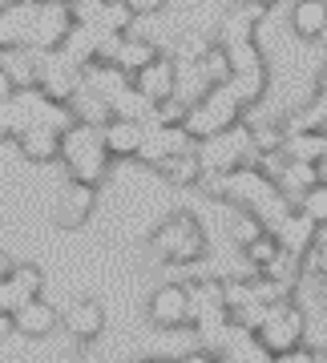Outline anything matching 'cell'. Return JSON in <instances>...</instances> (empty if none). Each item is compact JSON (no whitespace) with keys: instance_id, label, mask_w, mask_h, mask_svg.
I'll list each match as a JSON object with an SVG mask.
<instances>
[{"instance_id":"6da1fadb","label":"cell","mask_w":327,"mask_h":363,"mask_svg":"<svg viewBox=\"0 0 327 363\" xmlns=\"http://www.w3.org/2000/svg\"><path fill=\"white\" fill-rule=\"evenodd\" d=\"M0 125H4V138H25L33 130H61L69 133L77 125V117L65 101H52L45 89H21L13 97H4V109H0Z\"/></svg>"},{"instance_id":"7a4b0ae2","label":"cell","mask_w":327,"mask_h":363,"mask_svg":"<svg viewBox=\"0 0 327 363\" xmlns=\"http://www.w3.org/2000/svg\"><path fill=\"white\" fill-rule=\"evenodd\" d=\"M109 145H105V130L97 125H73L65 133V150H61V162L69 169V182H85V186H97V182L109 174Z\"/></svg>"},{"instance_id":"3957f363","label":"cell","mask_w":327,"mask_h":363,"mask_svg":"<svg viewBox=\"0 0 327 363\" xmlns=\"http://www.w3.org/2000/svg\"><path fill=\"white\" fill-rule=\"evenodd\" d=\"M243 113H247V105H243L238 89L235 85H223V89H210L198 105H190V117H186L182 130L194 142H206L214 133H226V130H235V125H243Z\"/></svg>"},{"instance_id":"277c9868","label":"cell","mask_w":327,"mask_h":363,"mask_svg":"<svg viewBox=\"0 0 327 363\" xmlns=\"http://www.w3.org/2000/svg\"><path fill=\"white\" fill-rule=\"evenodd\" d=\"M154 250L166 267H194V262H202V255H206V234H202L194 214L182 210V214H174V218H166L157 226Z\"/></svg>"},{"instance_id":"5b68a950","label":"cell","mask_w":327,"mask_h":363,"mask_svg":"<svg viewBox=\"0 0 327 363\" xmlns=\"http://www.w3.org/2000/svg\"><path fill=\"white\" fill-rule=\"evenodd\" d=\"M198 157H202V169L214 174V178H226V174H235L243 166H255V133L250 125H235V130L226 133H214L206 142H198Z\"/></svg>"},{"instance_id":"8992f818","label":"cell","mask_w":327,"mask_h":363,"mask_svg":"<svg viewBox=\"0 0 327 363\" xmlns=\"http://www.w3.org/2000/svg\"><path fill=\"white\" fill-rule=\"evenodd\" d=\"M145 315L150 323L162 327V331H182V327L194 323V295H190V283H162L145 303Z\"/></svg>"},{"instance_id":"52a82bcc","label":"cell","mask_w":327,"mask_h":363,"mask_svg":"<svg viewBox=\"0 0 327 363\" xmlns=\"http://www.w3.org/2000/svg\"><path fill=\"white\" fill-rule=\"evenodd\" d=\"M303 331H307V323H303L299 307H295V303H279V307H271L267 323H262V331L255 339H259V347H267L271 355H287V351L303 347Z\"/></svg>"},{"instance_id":"ba28073f","label":"cell","mask_w":327,"mask_h":363,"mask_svg":"<svg viewBox=\"0 0 327 363\" xmlns=\"http://www.w3.org/2000/svg\"><path fill=\"white\" fill-rule=\"evenodd\" d=\"M190 150H198V142L182 130V125H157V121H145V142H142V154L138 157L157 169L162 162H170V157H178V154H190Z\"/></svg>"},{"instance_id":"9c48e42d","label":"cell","mask_w":327,"mask_h":363,"mask_svg":"<svg viewBox=\"0 0 327 363\" xmlns=\"http://www.w3.org/2000/svg\"><path fill=\"white\" fill-rule=\"evenodd\" d=\"M45 291V274L33 262H16V271L9 279H0V315H16L21 307L37 303Z\"/></svg>"},{"instance_id":"30bf717a","label":"cell","mask_w":327,"mask_h":363,"mask_svg":"<svg viewBox=\"0 0 327 363\" xmlns=\"http://www.w3.org/2000/svg\"><path fill=\"white\" fill-rule=\"evenodd\" d=\"M81 85H85V73L77 65H69L61 52H40V89L49 93L52 101L69 105Z\"/></svg>"},{"instance_id":"8fae6325","label":"cell","mask_w":327,"mask_h":363,"mask_svg":"<svg viewBox=\"0 0 327 363\" xmlns=\"http://www.w3.org/2000/svg\"><path fill=\"white\" fill-rule=\"evenodd\" d=\"M37 16H40L37 0H21L13 9H4V16H0V45L4 49H33Z\"/></svg>"},{"instance_id":"7c38bea8","label":"cell","mask_w":327,"mask_h":363,"mask_svg":"<svg viewBox=\"0 0 327 363\" xmlns=\"http://www.w3.org/2000/svg\"><path fill=\"white\" fill-rule=\"evenodd\" d=\"M133 85H138L154 105L170 101V97H178V61H174V57H157L154 65L142 69V73L133 77Z\"/></svg>"},{"instance_id":"4fadbf2b","label":"cell","mask_w":327,"mask_h":363,"mask_svg":"<svg viewBox=\"0 0 327 363\" xmlns=\"http://www.w3.org/2000/svg\"><path fill=\"white\" fill-rule=\"evenodd\" d=\"M93 202H97V190L85 186V182H69L61 198H57V222L65 226V230H77L81 222L93 214Z\"/></svg>"},{"instance_id":"5bb4252c","label":"cell","mask_w":327,"mask_h":363,"mask_svg":"<svg viewBox=\"0 0 327 363\" xmlns=\"http://www.w3.org/2000/svg\"><path fill=\"white\" fill-rule=\"evenodd\" d=\"M275 238H279V247H283V250L307 259V250L319 242V222H311L303 210H291L287 218H283V226L275 230Z\"/></svg>"},{"instance_id":"9a60e30c","label":"cell","mask_w":327,"mask_h":363,"mask_svg":"<svg viewBox=\"0 0 327 363\" xmlns=\"http://www.w3.org/2000/svg\"><path fill=\"white\" fill-rule=\"evenodd\" d=\"M65 331L77 343H89V339H97L105 331V311L93 303V298H81V303H73L65 315Z\"/></svg>"},{"instance_id":"2e32d148","label":"cell","mask_w":327,"mask_h":363,"mask_svg":"<svg viewBox=\"0 0 327 363\" xmlns=\"http://www.w3.org/2000/svg\"><path fill=\"white\" fill-rule=\"evenodd\" d=\"M142 142H145V121H121L113 117L105 125V145L113 157H138L142 154Z\"/></svg>"},{"instance_id":"e0dca14e","label":"cell","mask_w":327,"mask_h":363,"mask_svg":"<svg viewBox=\"0 0 327 363\" xmlns=\"http://www.w3.org/2000/svg\"><path fill=\"white\" fill-rule=\"evenodd\" d=\"M13 323H16V331H21V335L40 339V335H49L52 327H61L65 319L57 315V307H52V303L37 298V303H28V307H21V311L13 315Z\"/></svg>"},{"instance_id":"ac0fdd59","label":"cell","mask_w":327,"mask_h":363,"mask_svg":"<svg viewBox=\"0 0 327 363\" xmlns=\"http://www.w3.org/2000/svg\"><path fill=\"white\" fill-rule=\"evenodd\" d=\"M130 85H133V77L121 65H113V61H93V65L85 69V89L101 93L109 101H113L121 89H130Z\"/></svg>"},{"instance_id":"d6986e66","label":"cell","mask_w":327,"mask_h":363,"mask_svg":"<svg viewBox=\"0 0 327 363\" xmlns=\"http://www.w3.org/2000/svg\"><path fill=\"white\" fill-rule=\"evenodd\" d=\"M291 28L303 40H323L327 37V0H295L291 9Z\"/></svg>"},{"instance_id":"ffe728a7","label":"cell","mask_w":327,"mask_h":363,"mask_svg":"<svg viewBox=\"0 0 327 363\" xmlns=\"http://www.w3.org/2000/svg\"><path fill=\"white\" fill-rule=\"evenodd\" d=\"M69 109H73V117H77L81 125H97V130H105V125L113 121V101L101 97V93L85 89V85H81L77 97L69 101Z\"/></svg>"},{"instance_id":"44dd1931","label":"cell","mask_w":327,"mask_h":363,"mask_svg":"<svg viewBox=\"0 0 327 363\" xmlns=\"http://www.w3.org/2000/svg\"><path fill=\"white\" fill-rule=\"evenodd\" d=\"M157 57H162V52H157L154 40H150V37H133V33H130V37L121 40V49H118V57H113V65H121L130 77H138L142 69L154 65Z\"/></svg>"},{"instance_id":"7402d4cb","label":"cell","mask_w":327,"mask_h":363,"mask_svg":"<svg viewBox=\"0 0 327 363\" xmlns=\"http://www.w3.org/2000/svg\"><path fill=\"white\" fill-rule=\"evenodd\" d=\"M16 142H21V154H25L28 162L45 166V162H52V157H61L65 133L61 130H33V133H25V138H16Z\"/></svg>"},{"instance_id":"603a6c76","label":"cell","mask_w":327,"mask_h":363,"mask_svg":"<svg viewBox=\"0 0 327 363\" xmlns=\"http://www.w3.org/2000/svg\"><path fill=\"white\" fill-rule=\"evenodd\" d=\"M157 169H162V178L170 182V186H194V182L206 178V169H202V157H198V150L170 157V162H162Z\"/></svg>"},{"instance_id":"cb8c5ba5","label":"cell","mask_w":327,"mask_h":363,"mask_svg":"<svg viewBox=\"0 0 327 363\" xmlns=\"http://www.w3.org/2000/svg\"><path fill=\"white\" fill-rule=\"evenodd\" d=\"M198 69H202V77H206L210 89H223V85H231L235 81V65H231V52H226V45H218L214 40V49L198 61Z\"/></svg>"},{"instance_id":"d4e9b609","label":"cell","mask_w":327,"mask_h":363,"mask_svg":"<svg viewBox=\"0 0 327 363\" xmlns=\"http://www.w3.org/2000/svg\"><path fill=\"white\" fill-rule=\"evenodd\" d=\"M113 117H121V121H150L154 117V101L138 85H130V89H121L113 97Z\"/></svg>"},{"instance_id":"484cf974","label":"cell","mask_w":327,"mask_h":363,"mask_svg":"<svg viewBox=\"0 0 327 363\" xmlns=\"http://www.w3.org/2000/svg\"><path fill=\"white\" fill-rule=\"evenodd\" d=\"M287 157L291 162H323L327 157V133L307 130V133L287 138Z\"/></svg>"},{"instance_id":"4316f807","label":"cell","mask_w":327,"mask_h":363,"mask_svg":"<svg viewBox=\"0 0 327 363\" xmlns=\"http://www.w3.org/2000/svg\"><path fill=\"white\" fill-rule=\"evenodd\" d=\"M303 267H307V262H303V255H291V250H283V255H279V259L271 262L262 274H267V279H275V283H283V286H295V279L303 274Z\"/></svg>"},{"instance_id":"83f0119b","label":"cell","mask_w":327,"mask_h":363,"mask_svg":"<svg viewBox=\"0 0 327 363\" xmlns=\"http://www.w3.org/2000/svg\"><path fill=\"white\" fill-rule=\"evenodd\" d=\"M231 234H235V242H238V247L247 250L250 242H259L262 234H271V230H267V222H262L259 214H250V210H238L235 230H231Z\"/></svg>"},{"instance_id":"f1b7e54d","label":"cell","mask_w":327,"mask_h":363,"mask_svg":"<svg viewBox=\"0 0 327 363\" xmlns=\"http://www.w3.org/2000/svg\"><path fill=\"white\" fill-rule=\"evenodd\" d=\"M243 255H247V262H250V267H259V271H267V267H271V262H275L279 255H283V247H279V238H275V234H262L259 242H250V247L243 250Z\"/></svg>"},{"instance_id":"f546056e","label":"cell","mask_w":327,"mask_h":363,"mask_svg":"<svg viewBox=\"0 0 327 363\" xmlns=\"http://www.w3.org/2000/svg\"><path fill=\"white\" fill-rule=\"evenodd\" d=\"M299 210H303V214H307L311 222L327 226V182H319V186H315L311 194L303 198V202H299Z\"/></svg>"},{"instance_id":"4dcf8cb0","label":"cell","mask_w":327,"mask_h":363,"mask_svg":"<svg viewBox=\"0 0 327 363\" xmlns=\"http://www.w3.org/2000/svg\"><path fill=\"white\" fill-rule=\"evenodd\" d=\"M275 363H327V347H295L287 355H275Z\"/></svg>"},{"instance_id":"1f68e13d","label":"cell","mask_w":327,"mask_h":363,"mask_svg":"<svg viewBox=\"0 0 327 363\" xmlns=\"http://www.w3.org/2000/svg\"><path fill=\"white\" fill-rule=\"evenodd\" d=\"M303 262H307V271L319 274V279L327 283V242H315V247L307 250V259H303Z\"/></svg>"},{"instance_id":"d6a6232c","label":"cell","mask_w":327,"mask_h":363,"mask_svg":"<svg viewBox=\"0 0 327 363\" xmlns=\"http://www.w3.org/2000/svg\"><path fill=\"white\" fill-rule=\"evenodd\" d=\"M162 4H166V0H130L133 16H154V13H162Z\"/></svg>"},{"instance_id":"836d02e7","label":"cell","mask_w":327,"mask_h":363,"mask_svg":"<svg viewBox=\"0 0 327 363\" xmlns=\"http://www.w3.org/2000/svg\"><path fill=\"white\" fill-rule=\"evenodd\" d=\"M174 363H218V355H214V351H186L182 359H174Z\"/></svg>"},{"instance_id":"e575fe53","label":"cell","mask_w":327,"mask_h":363,"mask_svg":"<svg viewBox=\"0 0 327 363\" xmlns=\"http://www.w3.org/2000/svg\"><path fill=\"white\" fill-rule=\"evenodd\" d=\"M247 4H259V9H271V4H275V0H247Z\"/></svg>"},{"instance_id":"d590c367","label":"cell","mask_w":327,"mask_h":363,"mask_svg":"<svg viewBox=\"0 0 327 363\" xmlns=\"http://www.w3.org/2000/svg\"><path fill=\"white\" fill-rule=\"evenodd\" d=\"M13 4H21V0H0V9H13Z\"/></svg>"},{"instance_id":"8d00e7d4","label":"cell","mask_w":327,"mask_h":363,"mask_svg":"<svg viewBox=\"0 0 327 363\" xmlns=\"http://www.w3.org/2000/svg\"><path fill=\"white\" fill-rule=\"evenodd\" d=\"M37 4H69V0H37Z\"/></svg>"},{"instance_id":"74e56055","label":"cell","mask_w":327,"mask_h":363,"mask_svg":"<svg viewBox=\"0 0 327 363\" xmlns=\"http://www.w3.org/2000/svg\"><path fill=\"white\" fill-rule=\"evenodd\" d=\"M323 307H327V283H323Z\"/></svg>"},{"instance_id":"f35d334b","label":"cell","mask_w":327,"mask_h":363,"mask_svg":"<svg viewBox=\"0 0 327 363\" xmlns=\"http://www.w3.org/2000/svg\"><path fill=\"white\" fill-rule=\"evenodd\" d=\"M142 363H166V359H142Z\"/></svg>"}]
</instances>
